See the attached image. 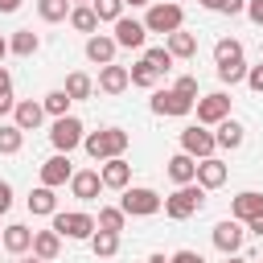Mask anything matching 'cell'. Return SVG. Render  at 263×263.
<instances>
[{
	"label": "cell",
	"instance_id": "cell-2",
	"mask_svg": "<svg viewBox=\"0 0 263 263\" xmlns=\"http://www.w3.org/2000/svg\"><path fill=\"white\" fill-rule=\"evenodd\" d=\"M127 144H132V136L123 132V127H103V132H86V140H82V148H86V156L90 160H115V156H123L127 152Z\"/></svg>",
	"mask_w": 263,
	"mask_h": 263
},
{
	"label": "cell",
	"instance_id": "cell-52",
	"mask_svg": "<svg viewBox=\"0 0 263 263\" xmlns=\"http://www.w3.org/2000/svg\"><path fill=\"white\" fill-rule=\"evenodd\" d=\"M226 263H247V259H238V255H226Z\"/></svg>",
	"mask_w": 263,
	"mask_h": 263
},
{
	"label": "cell",
	"instance_id": "cell-5",
	"mask_svg": "<svg viewBox=\"0 0 263 263\" xmlns=\"http://www.w3.org/2000/svg\"><path fill=\"white\" fill-rule=\"evenodd\" d=\"M144 29L148 33H177V29H185V8L181 4H173V0H156V4H148V16H144Z\"/></svg>",
	"mask_w": 263,
	"mask_h": 263
},
{
	"label": "cell",
	"instance_id": "cell-17",
	"mask_svg": "<svg viewBox=\"0 0 263 263\" xmlns=\"http://www.w3.org/2000/svg\"><path fill=\"white\" fill-rule=\"evenodd\" d=\"M70 193H74L78 201H95V197L103 193V177H99V168H78V173L70 177Z\"/></svg>",
	"mask_w": 263,
	"mask_h": 263
},
{
	"label": "cell",
	"instance_id": "cell-37",
	"mask_svg": "<svg viewBox=\"0 0 263 263\" xmlns=\"http://www.w3.org/2000/svg\"><path fill=\"white\" fill-rule=\"evenodd\" d=\"M90 8H95V16H99V25H115V21L123 16V0H95Z\"/></svg>",
	"mask_w": 263,
	"mask_h": 263
},
{
	"label": "cell",
	"instance_id": "cell-21",
	"mask_svg": "<svg viewBox=\"0 0 263 263\" xmlns=\"http://www.w3.org/2000/svg\"><path fill=\"white\" fill-rule=\"evenodd\" d=\"M127 86H132L127 66H115V62H111V66H103V70H99V90H103V95H123Z\"/></svg>",
	"mask_w": 263,
	"mask_h": 263
},
{
	"label": "cell",
	"instance_id": "cell-45",
	"mask_svg": "<svg viewBox=\"0 0 263 263\" xmlns=\"http://www.w3.org/2000/svg\"><path fill=\"white\" fill-rule=\"evenodd\" d=\"M21 8V0H0V12H16Z\"/></svg>",
	"mask_w": 263,
	"mask_h": 263
},
{
	"label": "cell",
	"instance_id": "cell-24",
	"mask_svg": "<svg viewBox=\"0 0 263 263\" xmlns=\"http://www.w3.org/2000/svg\"><path fill=\"white\" fill-rule=\"evenodd\" d=\"M168 177H173V185H193V181H197V160H193L189 152L168 156Z\"/></svg>",
	"mask_w": 263,
	"mask_h": 263
},
{
	"label": "cell",
	"instance_id": "cell-48",
	"mask_svg": "<svg viewBox=\"0 0 263 263\" xmlns=\"http://www.w3.org/2000/svg\"><path fill=\"white\" fill-rule=\"evenodd\" d=\"M148 263H168V255H160V251H156V255H148Z\"/></svg>",
	"mask_w": 263,
	"mask_h": 263
},
{
	"label": "cell",
	"instance_id": "cell-16",
	"mask_svg": "<svg viewBox=\"0 0 263 263\" xmlns=\"http://www.w3.org/2000/svg\"><path fill=\"white\" fill-rule=\"evenodd\" d=\"M226 177H230V168H226V160H218V156H205V160H197V185L210 193V189H222L226 185Z\"/></svg>",
	"mask_w": 263,
	"mask_h": 263
},
{
	"label": "cell",
	"instance_id": "cell-6",
	"mask_svg": "<svg viewBox=\"0 0 263 263\" xmlns=\"http://www.w3.org/2000/svg\"><path fill=\"white\" fill-rule=\"evenodd\" d=\"M53 230H58L62 238H78V242L86 238V242H90L95 230H99V222H95L86 210H58V214H53Z\"/></svg>",
	"mask_w": 263,
	"mask_h": 263
},
{
	"label": "cell",
	"instance_id": "cell-26",
	"mask_svg": "<svg viewBox=\"0 0 263 263\" xmlns=\"http://www.w3.org/2000/svg\"><path fill=\"white\" fill-rule=\"evenodd\" d=\"M29 214H41V218H53V214H58V193H53L49 185H37V189L29 193Z\"/></svg>",
	"mask_w": 263,
	"mask_h": 263
},
{
	"label": "cell",
	"instance_id": "cell-30",
	"mask_svg": "<svg viewBox=\"0 0 263 263\" xmlns=\"http://www.w3.org/2000/svg\"><path fill=\"white\" fill-rule=\"evenodd\" d=\"M37 12H41L45 25H58V21H70L74 4H70V0H37Z\"/></svg>",
	"mask_w": 263,
	"mask_h": 263
},
{
	"label": "cell",
	"instance_id": "cell-41",
	"mask_svg": "<svg viewBox=\"0 0 263 263\" xmlns=\"http://www.w3.org/2000/svg\"><path fill=\"white\" fill-rule=\"evenodd\" d=\"M168 263H205V259H201L197 251H173V255H168Z\"/></svg>",
	"mask_w": 263,
	"mask_h": 263
},
{
	"label": "cell",
	"instance_id": "cell-47",
	"mask_svg": "<svg viewBox=\"0 0 263 263\" xmlns=\"http://www.w3.org/2000/svg\"><path fill=\"white\" fill-rule=\"evenodd\" d=\"M123 4H132V8H148V4H156V0H123Z\"/></svg>",
	"mask_w": 263,
	"mask_h": 263
},
{
	"label": "cell",
	"instance_id": "cell-25",
	"mask_svg": "<svg viewBox=\"0 0 263 263\" xmlns=\"http://www.w3.org/2000/svg\"><path fill=\"white\" fill-rule=\"evenodd\" d=\"M164 49H168L173 58H197V33L177 29V33H168V37H164Z\"/></svg>",
	"mask_w": 263,
	"mask_h": 263
},
{
	"label": "cell",
	"instance_id": "cell-42",
	"mask_svg": "<svg viewBox=\"0 0 263 263\" xmlns=\"http://www.w3.org/2000/svg\"><path fill=\"white\" fill-rule=\"evenodd\" d=\"M0 99H12V74H8V66H0Z\"/></svg>",
	"mask_w": 263,
	"mask_h": 263
},
{
	"label": "cell",
	"instance_id": "cell-10",
	"mask_svg": "<svg viewBox=\"0 0 263 263\" xmlns=\"http://www.w3.org/2000/svg\"><path fill=\"white\" fill-rule=\"evenodd\" d=\"M193 107H197V99L181 95L177 86H168V90H152V111H156V115H189Z\"/></svg>",
	"mask_w": 263,
	"mask_h": 263
},
{
	"label": "cell",
	"instance_id": "cell-33",
	"mask_svg": "<svg viewBox=\"0 0 263 263\" xmlns=\"http://www.w3.org/2000/svg\"><path fill=\"white\" fill-rule=\"evenodd\" d=\"M127 74H132V86H144V90H156V78H160V74H156V70H152V66L144 62V58H140L136 66H127Z\"/></svg>",
	"mask_w": 263,
	"mask_h": 263
},
{
	"label": "cell",
	"instance_id": "cell-1",
	"mask_svg": "<svg viewBox=\"0 0 263 263\" xmlns=\"http://www.w3.org/2000/svg\"><path fill=\"white\" fill-rule=\"evenodd\" d=\"M214 66H218V78L222 82H247V58H242V41L234 37H218L214 41Z\"/></svg>",
	"mask_w": 263,
	"mask_h": 263
},
{
	"label": "cell",
	"instance_id": "cell-38",
	"mask_svg": "<svg viewBox=\"0 0 263 263\" xmlns=\"http://www.w3.org/2000/svg\"><path fill=\"white\" fill-rule=\"evenodd\" d=\"M173 86H177L181 95H189V99H201V95H197V78H193V74H181Z\"/></svg>",
	"mask_w": 263,
	"mask_h": 263
},
{
	"label": "cell",
	"instance_id": "cell-49",
	"mask_svg": "<svg viewBox=\"0 0 263 263\" xmlns=\"http://www.w3.org/2000/svg\"><path fill=\"white\" fill-rule=\"evenodd\" d=\"M197 4H201V8H214V12H218V0H197Z\"/></svg>",
	"mask_w": 263,
	"mask_h": 263
},
{
	"label": "cell",
	"instance_id": "cell-55",
	"mask_svg": "<svg viewBox=\"0 0 263 263\" xmlns=\"http://www.w3.org/2000/svg\"><path fill=\"white\" fill-rule=\"evenodd\" d=\"M173 4H181V0H173Z\"/></svg>",
	"mask_w": 263,
	"mask_h": 263
},
{
	"label": "cell",
	"instance_id": "cell-4",
	"mask_svg": "<svg viewBox=\"0 0 263 263\" xmlns=\"http://www.w3.org/2000/svg\"><path fill=\"white\" fill-rule=\"evenodd\" d=\"M205 205V189L193 181V185H177L168 197H164V214L173 218V222H185V218H193L197 210Z\"/></svg>",
	"mask_w": 263,
	"mask_h": 263
},
{
	"label": "cell",
	"instance_id": "cell-19",
	"mask_svg": "<svg viewBox=\"0 0 263 263\" xmlns=\"http://www.w3.org/2000/svg\"><path fill=\"white\" fill-rule=\"evenodd\" d=\"M70 177H74V164H70V156H66V152H58V156H49V160L41 164V185H49V189L66 185Z\"/></svg>",
	"mask_w": 263,
	"mask_h": 263
},
{
	"label": "cell",
	"instance_id": "cell-50",
	"mask_svg": "<svg viewBox=\"0 0 263 263\" xmlns=\"http://www.w3.org/2000/svg\"><path fill=\"white\" fill-rule=\"evenodd\" d=\"M4 53H8V41L0 37V66H4Z\"/></svg>",
	"mask_w": 263,
	"mask_h": 263
},
{
	"label": "cell",
	"instance_id": "cell-56",
	"mask_svg": "<svg viewBox=\"0 0 263 263\" xmlns=\"http://www.w3.org/2000/svg\"><path fill=\"white\" fill-rule=\"evenodd\" d=\"M0 238H4V230H0Z\"/></svg>",
	"mask_w": 263,
	"mask_h": 263
},
{
	"label": "cell",
	"instance_id": "cell-43",
	"mask_svg": "<svg viewBox=\"0 0 263 263\" xmlns=\"http://www.w3.org/2000/svg\"><path fill=\"white\" fill-rule=\"evenodd\" d=\"M8 210H12V185L0 181V214H8Z\"/></svg>",
	"mask_w": 263,
	"mask_h": 263
},
{
	"label": "cell",
	"instance_id": "cell-11",
	"mask_svg": "<svg viewBox=\"0 0 263 263\" xmlns=\"http://www.w3.org/2000/svg\"><path fill=\"white\" fill-rule=\"evenodd\" d=\"M214 247L222 251V255H238L242 251V242H247V230H242V222H234V218H222L218 226H214Z\"/></svg>",
	"mask_w": 263,
	"mask_h": 263
},
{
	"label": "cell",
	"instance_id": "cell-28",
	"mask_svg": "<svg viewBox=\"0 0 263 263\" xmlns=\"http://www.w3.org/2000/svg\"><path fill=\"white\" fill-rule=\"evenodd\" d=\"M70 29L95 37V33H99V16H95V8H90V4H74V12H70Z\"/></svg>",
	"mask_w": 263,
	"mask_h": 263
},
{
	"label": "cell",
	"instance_id": "cell-7",
	"mask_svg": "<svg viewBox=\"0 0 263 263\" xmlns=\"http://www.w3.org/2000/svg\"><path fill=\"white\" fill-rule=\"evenodd\" d=\"M86 140V127H82V119L78 115H62V119H53V127H49V144L58 148V152H74L78 144Z\"/></svg>",
	"mask_w": 263,
	"mask_h": 263
},
{
	"label": "cell",
	"instance_id": "cell-14",
	"mask_svg": "<svg viewBox=\"0 0 263 263\" xmlns=\"http://www.w3.org/2000/svg\"><path fill=\"white\" fill-rule=\"evenodd\" d=\"M12 123H16L21 132H37V127L45 123V107H41V99H16V107H12Z\"/></svg>",
	"mask_w": 263,
	"mask_h": 263
},
{
	"label": "cell",
	"instance_id": "cell-20",
	"mask_svg": "<svg viewBox=\"0 0 263 263\" xmlns=\"http://www.w3.org/2000/svg\"><path fill=\"white\" fill-rule=\"evenodd\" d=\"M62 255V234L49 226V230H33V259H41V263H53Z\"/></svg>",
	"mask_w": 263,
	"mask_h": 263
},
{
	"label": "cell",
	"instance_id": "cell-27",
	"mask_svg": "<svg viewBox=\"0 0 263 263\" xmlns=\"http://www.w3.org/2000/svg\"><path fill=\"white\" fill-rule=\"evenodd\" d=\"M41 49V37L33 33V29H16L12 37H8V53H16V58H33Z\"/></svg>",
	"mask_w": 263,
	"mask_h": 263
},
{
	"label": "cell",
	"instance_id": "cell-35",
	"mask_svg": "<svg viewBox=\"0 0 263 263\" xmlns=\"http://www.w3.org/2000/svg\"><path fill=\"white\" fill-rule=\"evenodd\" d=\"M90 251H95L99 259H111V255L119 251V234H111V230H95V238H90Z\"/></svg>",
	"mask_w": 263,
	"mask_h": 263
},
{
	"label": "cell",
	"instance_id": "cell-29",
	"mask_svg": "<svg viewBox=\"0 0 263 263\" xmlns=\"http://www.w3.org/2000/svg\"><path fill=\"white\" fill-rule=\"evenodd\" d=\"M74 103H82V99H90L95 95V78L90 74H82V70H74V74H66V86H62Z\"/></svg>",
	"mask_w": 263,
	"mask_h": 263
},
{
	"label": "cell",
	"instance_id": "cell-9",
	"mask_svg": "<svg viewBox=\"0 0 263 263\" xmlns=\"http://www.w3.org/2000/svg\"><path fill=\"white\" fill-rule=\"evenodd\" d=\"M214 148H218V140H214V132H210V127H201V123H189V127L181 132V152H189L193 160H205V156H214Z\"/></svg>",
	"mask_w": 263,
	"mask_h": 263
},
{
	"label": "cell",
	"instance_id": "cell-22",
	"mask_svg": "<svg viewBox=\"0 0 263 263\" xmlns=\"http://www.w3.org/2000/svg\"><path fill=\"white\" fill-rule=\"evenodd\" d=\"M214 140H218V148H226V152H238V148L247 144V127H242L238 119H222V123L214 127Z\"/></svg>",
	"mask_w": 263,
	"mask_h": 263
},
{
	"label": "cell",
	"instance_id": "cell-54",
	"mask_svg": "<svg viewBox=\"0 0 263 263\" xmlns=\"http://www.w3.org/2000/svg\"><path fill=\"white\" fill-rule=\"evenodd\" d=\"M25 263H41V259H25Z\"/></svg>",
	"mask_w": 263,
	"mask_h": 263
},
{
	"label": "cell",
	"instance_id": "cell-36",
	"mask_svg": "<svg viewBox=\"0 0 263 263\" xmlns=\"http://www.w3.org/2000/svg\"><path fill=\"white\" fill-rule=\"evenodd\" d=\"M144 62H148V66H152V70H156V74H168V70H173V62H177V58H173V53H168V49H164V45H152V49H144Z\"/></svg>",
	"mask_w": 263,
	"mask_h": 263
},
{
	"label": "cell",
	"instance_id": "cell-3",
	"mask_svg": "<svg viewBox=\"0 0 263 263\" xmlns=\"http://www.w3.org/2000/svg\"><path fill=\"white\" fill-rule=\"evenodd\" d=\"M119 210H123L127 218H152V214L164 210V197H160L156 189H148V185H127L123 197H119Z\"/></svg>",
	"mask_w": 263,
	"mask_h": 263
},
{
	"label": "cell",
	"instance_id": "cell-53",
	"mask_svg": "<svg viewBox=\"0 0 263 263\" xmlns=\"http://www.w3.org/2000/svg\"><path fill=\"white\" fill-rule=\"evenodd\" d=\"M70 4H95V0H70Z\"/></svg>",
	"mask_w": 263,
	"mask_h": 263
},
{
	"label": "cell",
	"instance_id": "cell-31",
	"mask_svg": "<svg viewBox=\"0 0 263 263\" xmlns=\"http://www.w3.org/2000/svg\"><path fill=\"white\" fill-rule=\"evenodd\" d=\"M25 148V132L16 123H0V156H16Z\"/></svg>",
	"mask_w": 263,
	"mask_h": 263
},
{
	"label": "cell",
	"instance_id": "cell-44",
	"mask_svg": "<svg viewBox=\"0 0 263 263\" xmlns=\"http://www.w3.org/2000/svg\"><path fill=\"white\" fill-rule=\"evenodd\" d=\"M247 16H251V21L263 29V0H247Z\"/></svg>",
	"mask_w": 263,
	"mask_h": 263
},
{
	"label": "cell",
	"instance_id": "cell-15",
	"mask_svg": "<svg viewBox=\"0 0 263 263\" xmlns=\"http://www.w3.org/2000/svg\"><path fill=\"white\" fill-rule=\"evenodd\" d=\"M99 177H103V189H127L132 185V164L123 160V156H115V160H103L99 164Z\"/></svg>",
	"mask_w": 263,
	"mask_h": 263
},
{
	"label": "cell",
	"instance_id": "cell-18",
	"mask_svg": "<svg viewBox=\"0 0 263 263\" xmlns=\"http://www.w3.org/2000/svg\"><path fill=\"white\" fill-rule=\"evenodd\" d=\"M115 49H119V45H115L111 33H95V37H86V62H95L99 70L115 62Z\"/></svg>",
	"mask_w": 263,
	"mask_h": 263
},
{
	"label": "cell",
	"instance_id": "cell-40",
	"mask_svg": "<svg viewBox=\"0 0 263 263\" xmlns=\"http://www.w3.org/2000/svg\"><path fill=\"white\" fill-rule=\"evenodd\" d=\"M218 12H226V16H238V12H247V0H218Z\"/></svg>",
	"mask_w": 263,
	"mask_h": 263
},
{
	"label": "cell",
	"instance_id": "cell-39",
	"mask_svg": "<svg viewBox=\"0 0 263 263\" xmlns=\"http://www.w3.org/2000/svg\"><path fill=\"white\" fill-rule=\"evenodd\" d=\"M247 86H251L255 95H263V62H259V66H247Z\"/></svg>",
	"mask_w": 263,
	"mask_h": 263
},
{
	"label": "cell",
	"instance_id": "cell-46",
	"mask_svg": "<svg viewBox=\"0 0 263 263\" xmlns=\"http://www.w3.org/2000/svg\"><path fill=\"white\" fill-rule=\"evenodd\" d=\"M12 107H16V99H0V115H8Z\"/></svg>",
	"mask_w": 263,
	"mask_h": 263
},
{
	"label": "cell",
	"instance_id": "cell-34",
	"mask_svg": "<svg viewBox=\"0 0 263 263\" xmlns=\"http://www.w3.org/2000/svg\"><path fill=\"white\" fill-rule=\"evenodd\" d=\"M95 222H99V230H111V234H119V230H123V222H127V214H123L119 205H103Z\"/></svg>",
	"mask_w": 263,
	"mask_h": 263
},
{
	"label": "cell",
	"instance_id": "cell-12",
	"mask_svg": "<svg viewBox=\"0 0 263 263\" xmlns=\"http://www.w3.org/2000/svg\"><path fill=\"white\" fill-rule=\"evenodd\" d=\"M111 37H115V45H119V49H144L148 29H144V21H136V16H119Z\"/></svg>",
	"mask_w": 263,
	"mask_h": 263
},
{
	"label": "cell",
	"instance_id": "cell-13",
	"mask_svg": "<svg viewBox=\"0 0 263 263\" xmlns=\"http://www.w3.org/2000/svg\"><path fill=\"white\" fill-rule=\"evenodd\" d=\"M230 218H234V222H242V226L259 222V218H263V193H255V189H242V193L230 201Z\"/></svg>",
	"mask_w": 263,
	"mask_h": 263
},
{
	"label": "cell",
	"instance_id": "cell-32",
	"mask_svg": "<svg viewBox=\"0 0 263 263\" xmlns=\"http://www.w3.org/2000/svg\"><path fill=\"white\" fill-rule=\"evenodd\" d=\"M70 103H74V99H70L66 90H49V95L41 99V107H45V115H49V119H62V115H70Z\"/></svg>",
	"mask_w": 263,
	"mask_h": 263
},
{
	"label": "cell",
	"instance_id": "cell-8",
	"mask_svg": "<svg viewBox=\"0 0 263 263\" xmlns=\"http://www.w3.org/2000/svg\"><path fill=\"white\" fill-rule=\"evenodd\" d=\"M197 123L201 127H218L222 119H230V95L226 90H210V95H201L197 99Z\"/></svg>",
	"mask_w": 263,
	"mask_h": 263
},
{
	"label": "cell",
	"instance_id": "cell-51",
	"mask_svg": "<svg viewBox=\"0 0 263 263\" xmlns=\"http://www.w3.org/2000/svg\"><path fill=\"white\" fill-rule=\"evenodd\" d=\"M251 230H255V234H263V218H259V222H251Z\"/></svg>",
	"mask_w": 263,
	"mask_h": 263
},
{
	"label": "cell",
	"instance_id": "cell-23",
	"mask_svg": "<svg viewBox=\"0 0 263 263\" xmlns=\"http://www.w3.org/2000/svg\"><path fill=\"white\" fill-rule=\"evenodd\" d=\"M0 247H4L8 255H25V251H33V230H29L25 222H12V226H4Z\"/></svg>",
	"mask_w": 263,
	"mask_h": 263
}]
</instances>
